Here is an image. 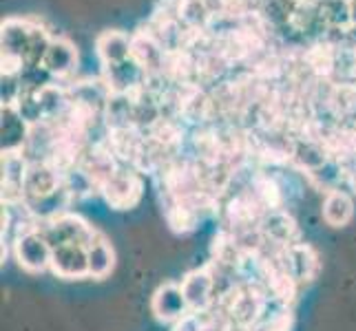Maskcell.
Listing matches in <instances>:
<instances>
[{
    "mask_svg": "<svg viewBox=\"0 0 356 331\" xmlns=\"http://www.w3.org/2000/svg\"><path fill=\"white\" fill-rule=\"evenodd\" d=\"M318 14H321L327 27H348V24H352L350 0H325V3L318 7Z\"/></svg>",
    "mask_w": 356,
    "mask_h": 331,
    "instance_id": "277c9868",
    "label": "cell"
},
{
    "mask_svg": "<svg viewBox=\"0 0 356 331\" xmlns=\"http://www.w3.org/2000/svg\"><path fill=\"white\" fill-rule=\"evenodd\" d=\"M131 49H133V35L120 29L102 31L95 40V53L100 58L102 67H113L124 62V60L131 58Z\"/></svg>",
    "mask_w": 356,
    "mask_h": 331,
    "instance_id": "3957f363",
    "label": "cell"
},
{
    "mask_svg": "<svg viewBox=\"0 0 356 331\" xmlns=\"http://www.w3.org/2000/svg\"><path fill=\"white\" fill-rule=\"evenodd\" d=\"M290 3H294V5H299V3H301V0H290Z\"/></svg>",
    "mask_w": 356,
    "mask_h": 331,
    "instance_id": "52a82bcc",
    "label": "cell"
},
{
    "mask_svg": "<svg viewBox=\"0 0 356 331\" xmlns=\"http://www.w3.org/2000/svg\"><path fill=\"white\" fill-rule=\"evenodd\" d=\"M350 20L356 24V0H350Z\"/></svg>",
    "mask_w": 356,
    "mask_h": 331,
    "instance_id": "5b68a950",
    "label": "cell"
},
{
    "mask_svg": "<svg viewBox=\"0 0 356 331\" xmlns=\"http://www.w3.org/2000/svg\"><path fill=\"white\" fill-rule=\"evenodd\" d=\"M35 24L18 18H7L3 22V56L16 58L27 67L29 49H31V38H33Z\"/></svg>",
    "mask_w": 356,
    "mask_h": 331,
    "instance_id": "6da1fadb",
    "label": "cell"
},
{
    "mask_svg": "<svg viewBox=\"0 0 356 331\" xmlns=\"http://www.w3.org/2000/svg\"><path fill=\"white\" fill-rule=\"evenodd\" d=\"M51 78H67L78 69V49L67 38H51L40 65Z\"/></svg>",
    "mask_w": 356,
    "mask_h": 331,
    "instance_id": "7a4b0ae2",
    "label": "cell"
},
{
    "mask_svg": "<svg viewBox=\"0 0 356 331\" xmlns=\"http://www.w3.org/2000/svg\"><path fill=\"white\" fill-rule=\"evenodd\" d=\"M305 3H310V5H314V7H321L325 0H305Z\"/></svg>",
    "mask_w": 356,
    "mask_h": 331,
    "instance_id": "8992f818",
    "label": "cell"
}]
</instances>
